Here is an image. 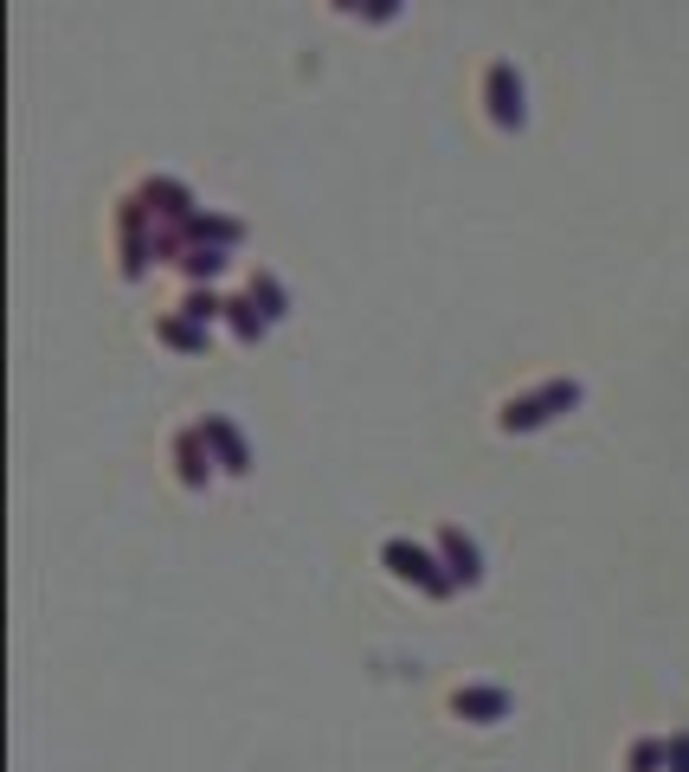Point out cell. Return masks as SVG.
Listing matches in <instances>:
<instances>
[{"mask_svg":"<svg viewBox=\"0 0 689 772\" xmlns=\"http://www.w3.org/2000/svg\"><path fill=\"white\" fill-rule=\"evenodd\" d=\"M174 477L188 483V489H206V477H213V451L200 438V425H188V432L174 438Z\"/></svg>","mask_w":689,"mask_h":772,"instance_id":"cell-5","label":"cell"},{"mask_svg":"<svg viewBox=\"0 0 689 772\" xmlns=\"http://www.w3.org/2000/svg\"><path fill=\"white\" fill-rule=\"evenodd\" d=\"M438 548H445V573H452V586H477V580H484V567H477V541H470L464 528H445V535H438Z\"/></svg>","mask_w":689,"mask_h":772,"instance_id":"cell-6","label":"cell"},{"mask_svg":"<svg viewBox=\"0 0 689 772\" xmlns=\"http://www.w3.org/2000/svg\"><path fill=\"white\" fill-rule=\"evenodd\" d=\"M568 405H580V387L574 380H548V387H536V393H522V400H509L497 412L502 432H536V425H548L554 412H568Z\"/></svg>","mask_w":689,"mask_h":772,"instance_id":"cell-1","label":"cell"},{"mask_svg":"<svg viewBox=\"0 0 689 772\" xmlns=\"http://www.w3.org/2000/svg\"><path fill=\"white\" fill-rule=\"evenodd\" d=\"M226 322H232V335H239V341H258V335L271 329V322H265V309H258L252 296H239V303H226Z\"/></svg>","mask_w":689,"mask_h":772,"instance_id":"cell-10","label":"cell"},{"mask_svg":"<svg viewBox=\"0 0 689 772\" xmlns=\"http://www.w3.org/2000/svg\"><path fill=\"white\" fill-rule=\"evenodd\" d=\"M664 766H670V772H689V734L664 740Z\"/></svg>","mask_w":689,"mask_h":772,"instance_id":"cell-16","label":"cell"},{"mask_svg":"<svg viewBox=\"0 0 689 772\" xmlns=\"http://www.w3.org/2000/svg\"><path fill=\"white\" fill-rule=\"evenodd\" d=\"M400 7H406V0H361V20H368V27H386Z\"/></svg>","mask_w":689,"mask_h":772,"instance_id":"cell-14","label":"cell"},{"mask_svg":"<svg viewBox=\"0 0 689 772\" xmlns=\"http://www.w3.org/2000/svg\"><path fill=\"white\" fill-rule=\"evenodd\" d=\"M381 560H386V573H393V580H413V586L432 592V599H452V592H458V586H452V573H438V560H432L420 541H386Z\"/></svg>","mask_w":689,"mask_h":772,"instance_id":"cell-2","label":"cell"},{"mask_svg":"<svg viewBox=\"0 0 689 772\" xmlns=\"http://www.w3.org/2000/svg\"><path fill=\"white\" fill-rule=\"evenodd\" d=\"M200 438H206L213 464H220L226 477H245V470H252V451H245V438H239V425H232V419L206 412V419H200Z\"/></svg>","mask_w":689,"mask_h":772,"instance_id":"cell-4","label":"cell"},{"mask_svg":"<svg viewBox=\"0 0 689 772\" xmlns=\"http://www.w3.org/2000/svg\"><path fill=\"white\" fill-rule=\"evenodd\" d=\"M155 341H168V348H181V355H200V348H206V329L188 322V316L174 309V316H161V322H155Z\"/></svg>","mask_w":689,"mask_h":772,"instance_id":"cell-9","label":"cell"},{"mask_svg":"<svg viewBox=\"0 0 689 772\" xmlns=\"http://www.w3.org/2000/svg\"><path fill=\"white\" fill-rule=\"evenodd\" d=\"M657 760H664L657 740H638V747H632V772H657Z\"/></svg>","mask_w":689,"mask_h":772,"instance_id":"cell-15","label":"cell"},{"mask_svg":"<svg viewBox=\"0 0 689 772\" xmlns=\"http://www.w3.org/2000/svg\"><path fill=\"white\" fill-rule=\"evenodd\" d=\"M181 316H188V322H200V329H206L213 316H226V296H213V290H206V284H193V290L181 296Z\"/></svg>","mask_w":689,"mask_h":772,"instance_id":"cell-12","label":"cell"},{"mask_svg":"<svg viewBox=\"0 0 689 772\" xmlns=\"http://www.w3.org/2000/svg\"><path fill=\"white\" fill-rule=\"evenodd\" d=\"M329 7H336V13H361V0H329Z\"/></svg>","mask_w":689,"mask_h":772,"instance_id":"cell-17","label":"cell"},{"mask_svg":"<svg viewBox=\"0 0 689 772\" xmlns=\"http://www.w3.org/2000/svg\"><path fill=\"white\" fill-rule=\"evenodd\" d=\"M452 708H458L464 721H502V715H509V696H502V689H458Z\"/></svg>","mask_w":689,"mask_h":772,"instance_id":"cell-8","label":"cell"},{"mask_svg":"<svg viewBox=\"0 0 689 772\" xmlns=\"http://www.w3.org/2000/svg\"><path fill=\"white\" fill-rule=\"evenodd\" d=\"M188 239H193V245H226V252H232V245L245 239V225L226 220V213H193V220H188Z\"/></svg>","mask_w":689,"mask_h":772,"instance_id":"cell-7","label":"cell"},{"mask_svg":"<svg viewBox=\"0 0 689 772\" xmlns=\"http://www.w3.org/2000/svg\"><path fill=\"white\" fill-rule=\"evenodd\" d=\"M484 104H490V123H497V129H522V123H529V104H522V72H516L509 59H497V65L484 72Z\"/></svg>","mask_w":689,"mask_h":772,"instance_id":"cell-3","label":"cell"},{"mask_svg":"<svg viewBox=\"0 0 689 772\" xmlns=\"http://www.w3.org/2000/svg\"><path fill=\"white\" fill-rule=\"evenodd\" d=\"M252 303H258V309H265V322H277V316H284V284H277V277H271V271H258V277H252Z\"/></svg>","mask_w":689,"mask_h":772,"instance_id":"cell-13","label":"cell"},{"mask_svg":"<svg viewBox=\"0 0 689 772\" xmlns=\"http://www.w3.org/2000/svg\"><path fill=\"white\" fill-rule=\"evenodd\" d=\"M181 271H188L193 284H206V277H220V271H226V245H188V257H181Z\"/></svg>","mask_w":689,"mask_h":772,"instance_id":"cell-11","label":"cell"}]
</instances>
